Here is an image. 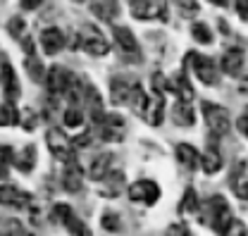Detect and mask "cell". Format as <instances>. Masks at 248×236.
I'll list each match as a JSON object with an SVG mask.
<instances>
[{
    "mask_svg": "<svg viewBox=\"0 0 248 236\" xmlns=\"http://www.w3.org/2000/svg\"><path fill=\"white\" fill-rule=\"evenodd\" d=\"M201 220H203V224H208L213 232L224 234V229H227L229 222L234 220V217H232V207H229V203H227V198H222V196L208 198L205 205H203V210H201Z\"/></svg>",
    "mask_w": 248,
    "mask_h": 236,
    "instance_id": "1",
    "label": "cell"
},
{
    "mask_svg": "<svg viewBox=\"0 0 248 236\" xmlns=\"http://www.w3.org/2000/svg\"><path fill=\"white\" fill-rule=\"evenodd\" d=\"M201 110H203V117H205L208 129H210L215 136H224V134L229 131V126H232V117H229V110H227V108H222V105H217V103L205 100V103L201 105Z\"/></svg>",
    "mask_w": 248,
    "mask_h": 236,
    "instance_id": "2",
    "label": "cell"
},
{
    "mask_svg": "<svg viewBox=\"0 0 248 236\" xmlns=\"http://www.w3.org/2000/svg\"><path fill=\"white\" fill-rule=\"evenodd\" d=\"M186 67H193L196 77H198L205 86H217V84H219L217 64L210 58H205V55H201V53H186Z\"/></svg>",
    "mask_w": 248,
    "mask_h": 236,
    "instance_id": "3",
    "label": "cell"
},
{
    "mask_svg": "<svg viewBox=\"0 0 248 236\" xmlns=\"http://www.w3.org/2000/svg\"><path fill=\"white\" fill-rule=\"evenodd\" d=\"M131 17L148 22L167 17V0H131Z\"/></svg>",
    "mask_w": 248,
    "mask_h": 236,
    "instance_id": "4",
    "label": "cell"
},
{
    "mask_svg": "<svg viewBox=\"0 0 248 236\" xmlns=\"http://www.w3.org/2000/svg\"><path fill=\"white\" fill-rule=\"evenodd\" d=\"M46 141H48V148H50V153L62 160V162H72V160H77L74 157V146H72V141L64 136V131L62 129H48V134H46Z\"/></svg>",
    "mask_w": 248,
    "mask_h": 236,
    "instance_id": "5",
    "label": "cell"
},
{
    "mask_svg": "<svg viewBox=\"0 0 248 236\" xmlns=\"http://www.w3.org/2000/svg\"><path fill=\"white\" fill-rule=\"evenodd\" d=\"M129 198L134 203H141V205H155L157 198H160V186L155 181H151V179L134 181L129 186Z\"/></svg>",
    "mask_w": 248,
    "mask_h": 236,
    "instance_id": "6",
    "label": "cell"
},
{
    "mask_svg": "<svg viewBox=\"0 0 248 236\" xmlns=\"http://www.w3.org/2000/svg\"><path fill=\"white\" fill-rule=\"evenodd\" d=\"M46 84H48V91H50L53 95H64L67 91L77 84V77H74L69 69L55 64V67H50V72H48V77H46Z\"/></svg>",
    "mask_w": 248,
    "mask_h": 236,
    "instance_id": "7",
    "label": "cell"
},
{
    "mask_svg": "<svg viewBox=\"0 0 248 236\" xmlns=\"http://www.w3.org/2000/svg\"><path fill=\"white\" fill-rule=\"evenodd\" d=\"M81 48H84L89 55H93V58H100V55H108V53H110V43L105 41V36H103L100 31L93 29V27H89V29L84 31V36H81Z\"/></svg>",
    "mask_w": 248,
    "mask_h": 236,
    "instance_id": "8",
    "label": "cell"
},
{
    "mask_svg": "<svg viewBox=\"0 0 248 236\" xmlns=\"http://www.w3.org/2000/svg\"><path fill=\"white\" fill-rule=\"evenodd\" d=\"M98 134L103 141H122L126 134V122L122 115H105L103 124L98 126Z\"/></svg>",
    "mask_w": 248,
    "mask_h": 236,
    "instance_id": "9",
    "label": "cell"
},
{
    "mask_svg": "<svg viewBox=\"0 0 248 236\" xmlns=\"http://www.w3.org/2000/svg\"><path fill=\"white\" fill-rule=\"evenodd\" d=\"M0 89L5 93V98L12 103L19 98V81H17V74L12 69V64L7 62V58H2V64H0Z\"/></svg>",
    "mask_w": 248,
    "mask_h": 236,
    "instance_id": "10",
    "label": "cell"
},
{
    "mask_svg": "<svg viewBox=\"0 0 248 236\" xmlns=\"http://www.w3.org/2000/svg\"><path fill=\"white\" fill-rule=\"evenodd\" d=\"M112 33H115V43L122 50V55L141 60V50H139V43L134 38V31L126 29V27H112Z\"/></svg>",
    "mask_w": 248,
    "mask_h": 236,
    "instance_id": "11",
    "label": "cell"
},
{
    "mask_svg": "<svg viewBox=\"0 0 248 236\" xmlns=\"http://www.w3.org/2000/svg\"><path fill=\"white\" fill-rule=\"evenodd\" d=\"M29 203H31V196L27 191H22V189H17L12 184H2L0 186V205L22 210V207H27Z\"/></svg>",
    "mask_w": 248,
    "mask_h": 236,
    "instance_id": "12",
    "label": "cell"
},
{
    "mask_svg": "<svg viewBox=\"0 0 248 236\" xmlns=\"http://www.w3.org/2000/svg\"><path fill=\"white\" fill-rule=\"evenodd\" d=\"M41 46H43V53L46 55H58L64 46V33L58 27H48V29L41 31Z\"/></svg>",
    "mask_w": 248,
    "mask_h": 236,
    "instance_id": "13",
    "label": "cell"
},
{
    "mask_svg": "<svg viewBox=\"0 0 248 236\" xmlns=\"http://www.w3.org/2000/svg\"><path fill=\"white\" fill-rule=\"evenodd\" d=\"M81 184H84V172H81L79 162H77V160H72V162H64V172H62V186H64L69 193H77V191L81 189Z\"/></svg>",
    "mask_w": 248,
    "mask_h": 236,
    "instance_id": "14",
    "label": "cell"
},
{
    "mask_svg": "<svg viewBox=\"0 0 248 236\" xmlns=\"http://www.w3.org/2000/svg\"><path fill=\"white\" fill-rule=\"evenodd\" d=\"M229 186L236 193V198H248V170L246 162H236L232 174H229Z\"/></svg>",
    "mask_w": 248,
    "mask_h": 236,
    "instance_id": "15",
    "label": "cell"
},
{
    "mask_svg": "<svg viewBox=\"0 0 248 236\" xmlns=\"http://www.w3.org/2000/svg\"><path fill=\"white\" fill-rule=\"evenodd\" d=\"M222 72L229 77H239L244 72V50L232 48L222 55Z\"/></svg>",
    "mask_w": 248,
    "mask_h": 236,
    "instance_id": "16",
    "label": "cell"
},
{
    "mask_svg": "<svg viewBox=\"0 0 248 236\" xmlns=\"http://www.w3.org/2000/svg\"><path fill=\"white\" fill-rule=\"evenodd\" d=\"M162 117H165V93H160V91H153V95H151V100H148V110H146V117L148 119V124H162Z\"/></svg>",
    "mask_w": 248,
    "mask_h": 236,
    "instance_id": "17",
    "label": "cell"
},
{
    "mask_svg": "<svg viewBox=\"0 0 248 236\" xmlns=\"http://www.w3.org/2000/svg\"><path fill=\"white\" fill-rule=\"evenodd\" d=\"M131 89H134V84H129L122 77H115L110 81V98H112V103L115 105H126L131 100Z\"/></svg>",
    "mask_w": 248,
    "mask_h": 236,
    "instance_id": "18",
    "label": "cell"
},
{
    "mask_svg": "<svg viewBox=\"0 0 248 236\" xmlns=\"http://www.w3.org/2000/svg\"><path fill=\"white\" fill-rule=\"evenodd\" d=\"M112 160H115V157H112L110 153H100V155H98V157L91 162L89 177H91L93 181H103V179L112 172Z\"/></svg>",
    "mask_w": 248,
    "mask_h": 236,
    "instance_id": "19",
    "label": "cell"
},
{
    "mask_svg": "<svg viewBox=\"0 0 248 236\" xmlns=\"http://www.w3.org/2000/svg\"><path fill=\"white\" fill-rule=\"evenodd\" d=\"M170 91L177 93L179 100H191V98H193V89H191V84H188L186 69L177 72V74H172V79H170Z\"/></svg>",
    "mask_w": 248,
    "mask_h": 236,
    "instance_id": "20",
    "label": "cell"
},
{
    "mask_svg": "<svg viewBox=\"0 0 248 236\" xmlns=\"http://www.w3.org/2000/svg\"><path fill=\"white\" fill-rule=\"evenodd\" d=\"M177 160H179V165H182L184 170H191V172L201 165L198 150L193 146H188V143H179V146H177Z\"/></svg>",
    "mask_w": 248,
    "mask_h": 236,
    "instance_id": "21",
    "label": "cell"
},
{
    "mask_svg": "<svg viewBox=\"0 0 248 236\" xmlns=\"http://www.w3.org/2000/svg\"><path fill=\"white\" fill-rule=\"evenodd\" d=\"M122 186H124V174L122 172H110L108 177L100 181V193L108 196V198H115V196H120Z\"/></svg>",
    "mask_w": 248,
    "mask_h": 236,
    "instance_id": "22",
    "label": "cell"
},
{
    "mask_svg": "<svg viewBox=\"0 0 248 236\" xmlns=\"http://www.w3.org/2000/svg\"><path fill=\"white\" fill-rule=\"evenodd\" d=\"M222 155L217 153L215 146H208V150L201 155V167H203V172L205 174H217L219 170H222Z\"/></svg>",
    "mask_w": 248,
    "mask_h": 236,
    "instance_id": "23",
    "label": "cell"
},
{
    "mask_svg": "<svg viewBox=\"0 0 248 236\" xmlns=\"http://www.w3.org/2000/svg\"><path fill=\"white\" fill-rule=\"evenodd\" d=\"M172 117H174V122H177L179 126H193V122H196L193 108H191L188 100H179V103L172 108Z\"/></svg>",
    "mask_w": 248,
    "mask_h": 236,
    "instance_id": "24",
    "label": "cell"
},
{
    "mask_svg": "<svg viewBox=\"0 0 248 236\" xmlns=\"http://www.w3.org/2000/svg\"><path fill=\"white\" fill-rule=\"evenodd\" d=\"M15 165H17L19 172L29 174L31 170H33V165H36V146H24L22 148V150L15 155Z\"/></svg>",
    "mask_w": 248,
    "mask_h": 236,
    "instance_id": "25",
    "label": "cell"
},
{
    "mask_svg": "<svg viewBox=\"0 0 248 236\" xmlns=\"http://www.w3.org/2000/svg\"><path fill=\"white\" fill-rule=\"evenodd\" d=\"M91 12L98 19H112L117 15V0H91Z\"/></svg>",
    "mask_w": 248,
    "mask_h": 236,
    "instance_id": "26",
    "label": "cell"
},
{
    "mask_svg": "<svg viewBox=\"0 0 248 236\" xmlns=\"http://www.w3.org/2000/svg\"><path fill=\"white\" fill-rule=\"evenodd\" d=\"M148 95H146V91L141 84H134V89H131V108H134V112L139 115V117H146V110H148Z\"/></svg>",
    "mask_w": 248,
    "mask_h": 236,
    "instance_id": "27",
    "label": "cell"
},
{
    "mask_svg": "<svg viewBox=\"0 0 248 236\" xmlns=\"http://www.w3.org/2000/svg\"><path fill=\"white\" fill-rule=\"evenodd\" d=\"M15 124H19V112L7 100L5 105H0V126H15Z\"/></svg>",
    "mask_w": 248,
    "mask_h": 236,
    "instance_id": "28",
    "label": "cell"
},
{
    "mask_svg": "<svg viewBox=\"0 0 248 236\" xmlns=\"http://www.w3.org/2000/svg\"><path fill=\"white\" fill-rule=\"evenodd\" d=\"M179 212H182V215L198 212V196H196V191H193L191 186L184 191V198H182V203H179Z\"/></svg>",
    "mask_w": 248,
    "mask_h": 236,
    "instance_id": "29",
    "label": "cell"
},
{
    "mask_svg": "<svg viewBox=\"0 0 248 236\" xmlns=\"http://www.w3.org/2000/svg\"><path fill=\"white\" fill-rule=\"evenodd\" d=\"M24 67H27V72H29V77L33 79V81H41V79H43V74H46V69H43V62L36 58L33 53H31V55H27Z\"/></svg>",
    "mask_w": 248,
    "mask_h": 236,
    "instance_id": "30",
    "label": "cell"
},
{
    "mask_svg": "<svg viewBox=\"0 0 248 236\" xmlns=\"http://www.w3.org/2000/svg\"><path fill=\"white\" fill-rule=\"evenodd\" d=\"M74 217V212H72V207L64 205V203H58V205L53 207V212H50V220L55 222V224H64L67 227V222Z\"/></svg>",
    "mask_w": 248,
    "mask_h": 236,
    "instance_id": "31",
    "label": "cell"
},
{
    "mask_svg": "<svg viewBox=\"0 0 248 236\" xmlns=\"http://www.w3.org/2000/svg\"><path fill=\"white\" fill-rule=\"evenodd\" d=\"M10 162H15V150L10 146H0V179H7Z\"/></svg>",
    "mask_w": 248,
    "mask_h": 236,
    "instance_id": "32",
    "label": "cell"
},
{
    "mask_svg": "<svg viewBox=\"0 0 248 236\" xmlns=\"http://www.w3.org/2000/svg\"><path fill=\"white\" fill-rule=\"evenodd\" d=\"M172 2L177 5L179 15H184V17H193V15H198V12H201L198 0H172Z\"/></svg>",
    "mask_w": 248,
    "mask_h": 236,
    "instance_id": "33",
    "label": "cell"
},
{
    "mask_svg": "<svg viewBox=\"0 0 248 236\" xmlns=\"http://www.w3.org/2000/svg\"><path fill=\"white\" fill-rule=\"evenodd\" d=\"M0 236H24V227L19 220H5L0 227Z\"/></svg>",
    "mask_w": 248,
    "mask_h": 236,
    "instance_id": "34",
    "label": "cell"
},
{
    "mask_svg": "<svg viewBox=\"0 0 248 236\" xmlns=\"http://www.w3.org/2000/svg\"><path fill=\"white\" fill-rule=\"evenodd\" d=\"M191 36H193L198 43H210V41H213L210 27H205V24H201V22H196V24L191 27Z\"/></svg>",
    "mask_w": 248,
    "mask_h": 236,
    "instance_id": "35",
    "label": "cell"
},
{
    "mask_svg": "<svg viewBox=\"0 0 248 236\" xmlns=\"http://www.w3.org/2000/svg\"><path fill=\"white\" fill-rule=\"evenodd\" d=\"M67 229H69V234H72V236H93L91 229H89V227H86L81 220H77V215L67 222Z\"/></svg>",
    "mask_w": 248,
    "mask_h": 236,
    "instance_id": "36",
    "label": "cell"
},
{
    "mask_svg": "<svg viewBox=\"0 0 248 236\" xmlns=\"http://www.w3.org/2000/svg\"><path fill=\"white\" fill-rule=\"evenodd\" d=\"M100 224L108 229V232H120L122 229V222H120V217L115 215V212H103V217H100Z\"/></svg>",
    "mask_w": 248,
    "mask_h": 236,
    "instance_id": "37",
    "label": "cell"
},
{
    "mask_svg": "<svg viewBox=\"0 0 248 236\" xmlns=\"http://www.w3.org/2000/svg\"><path fill=\"white\" fill-rule=\"evenodd\" d=\"M7 31H10V36H12V38H24V33H27V24H24V19L12 17V19L7 22Z\"/></svg>",
    "mask_w": 248,
    "mask_h": 236,
    "instance_id": "38",
    "label": "cell"
},
{
    "mask_svg": "<svg viewBox=\"0 0 248 236\" xmlns=\"http://www.w3.org/2000/svg\"><path fill=\"white\" fill-rule=\"evenodd\" d=\"M64 124H67V126H72V129H79V126L84 124V115H81V110L69 108V110L64 112Z\"/></svg>",
    "mask_w": 248,
    "mask_h": 236,
    "instance_id": "39",
    "label": "cell"
},
{
    "mask_svg": "<svg viewBox=\"0 0 248 236\" xmlns=\"http://www.w3.org/2000/svg\"><path fill=\"white\" fill-rule=\"evenodd\" d=\"M222 236H248V227L241 222V220H232Z\"/></svg>",
    "mask_w": 248,
    "mask_h": 236,
    "instance_id": "40",
    "label": "cell"
},
{
    "mask_svg": "<svg viewBox=\"0 0 248 236\" xmlns=\"http://www.w3.org/2000/svg\"><path fill=\"white\" fill-rule=\"evenodd\" d=\"M151 84H153V91H160V93H167V91H170V79H167L165 74H160V72L153 74Z\"/></svg>",
    "mask_w": 248,
    "mask_h": 236,
    "instance_id": "41",
    "label": "cell"
},
{
    "mask_svg": "<svg viewBox=\"0 0 248 236\" xmlns=\"http://www.w3.org/2000/svg\"><path fill=\"white\" fill-rule=\"evenodd\" d=\"M19 124H22L27 131H31V129L36 126V112H33V110H24V112H19Z\"/></svg>",
    "mask_w": 248,
    "mask_h": 236,
    "instance_id": "42",
    "label": "cell"
},
{
    "mask_svg": "<svg viewBox=\"0 0 248 236\" xmlns=\"http://www.w3.org/2000/svg\"><path fill=\"white\" fill-rule=\"evenodd\" d=\"M167 236H191V232H188L186 224L177 222V224H170V227H167Z\"/></svg>",
    "mask_w": 248,
    "mask_h": 236,
    "instance_id": "43",
    "label": "cell"
},
{
    "mask_svg": "<svg viewBox=\"0 0 248 236\" xmlns=\"http://www.w3.org/2000/svg\"><path fill=\"white\" fill-rule=\"evenodd\" d=\"M89 143H91V134H89V131H84L81 136H77V139L72 141V146L74 148H86Z\"/></svg>",
    "mask_w": 248,
    "mask_h": 236,
    "instance_id": "44",
    "label": "cell"
},
{
    "mask_svg": "<svg viewBox=\"0 0 248 236\" xmlns=\"http://www.w3.org/2000/svg\"><path fill=\"white\" fill-rule=\"evenodd\" d=\"M236 12H239L241 22H248V0H236Z\"/></svg>",
    "mask_w": 248,
    "mask_h": 236,
    "instance_id": "45",
    "label": "cell"
},
{
    "mask_svg": "<svg viewBox=\"0 0 248 236\" xmlns=\"http://www.w3.org/2000/svg\"><path fill=\"white\" fill-rule=\"evenodd\" d=\"M236 126H239V131H241L244 136H248V108L244 110V115L239 117V122H236Z\"/></svg>",
    "mask_w": 248,
    "mask_h": 236,
    "instance_id": "46",
    "label": "cell"
},
{
    "mask_svg": "<svg viewBox=\"0 0 248 236\" xmlns=\"http://www.w3.org/2000/svg\"><path fill=\"white\" fill-rule=\"evenodd\" d=\"M19 2H22V7H24V10H36L43 0H19Z\"/></svg>",
    "mask_w": 248,
    "mask_h": 236,
    "instance_id": "47",
    "label": "cell"
},
{
    "mask_svg": "<svg viewBox=\"0 0 248 236\" xmlns=\"http://www.w3.org/2000/svg\"><path fill=\"white\" fill-rule=\"evenodd\" d=\"M213 5H219V7H227L229 5V0H210Z\"/></svg>",
    "mask_w": 248,
    "mask_h": 236,
    "instance_id": "48",
    "label": "cell"
},
{
    "mask_svg": "<svg viewBox=\"0 0 248 236\" xmlns=\"http://www.w3.org/2000/svg\"><path fill=\"white\" fill-rule=\"evenodd\" d=\"M77 2H81V0H77Z\"/></svg>",
    "mask_w": 248,
    "mask_h": 236,
    "instance_id": "49",
    "label": "cell"
}]
</instances>
